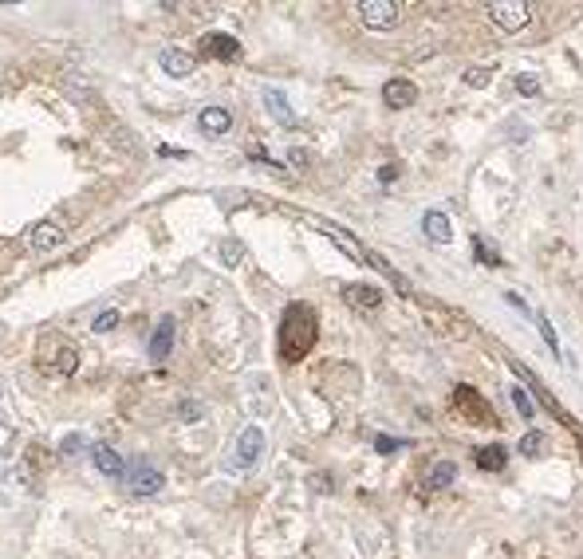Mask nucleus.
<instances>
[{"mask_svg": "<svg viewBox=\"0 0 583 559\" xmlns=\"http://www.w3.org/2000/svg\"><path fill=\"white\" fill-rule=\"evenodd\" d=\"M52 347H56V351H52L56 363L47 366V371H52V374H72V371H75V363H79L75 347H72V343H59V339H52Z\"/></svg>", "mask_w": 583, "mask_h": 559, "instance_id": "nucleus-18", "label": "nucleus"}, {"mask_svg": "<svg viewBox=\"0 0 583 559\" xmlns=\"http://www.w3.org/2000/svg\"><path fill=\"white\" fill-rule=\"evenodd\" d=\"M24 245L32 248V253H56L59 245H64V228H59L56 221H39V225H32L28 228V236H24Z\"/></svg>", "mask_w": 583, "mask_h": 559, "instance_id": "nucleus-7", "label": "nucleus"}, {"mask_svg": "<svg viewBox=\"0 0 583 559\" xmlns=\"http://www.w3.org/2000/svg\"><path fill=\"white\" fill-rule=\"evenodd\" d=\"M315 347V312L308 304H292L280 323V355L296 363Z\"/></svg>", "mask_w": 583, "mask_h": 559, "instance_id": "nucleus-1", "label": "nucleus"}, {"mask_svg": "<svg viewBox=\"0 0 583 559\" xmlns=\"http://www.w3.org/2000/svg\"><path fill=\"white\" fill-rule=\"evenodd\" d=\"M453 406H458V410L466 414L473 426L497 422V417H493V410H489V402H485V398H481L477 391H473V386H458V391H453Z\"/></svg>", "mask_w": 583, "mask_h": 559, "instance_id": "nucleus-6", "label": "nucleus"}, {"mask_svg": "<svg viewBox=\"0 0 583 559\" xmlns=\"http://www.w3.org/2000/svg\"><path fill=\"white\" fill-rule=\"evenodd\" d=\"M244 261V245L241 241H221V264L225 268H236Z\"/></svg>", "mask_w": 583, "mask_h": 559, "instance_id": "nucleus-21", "label": "nucleus"}, {"mask_svg": "<svg viewBox=\"0 0 583 559\" xmlns=\"http://www.w3.org/2000/svg\"><path fill=\"white\" fill-rule=\"evenodd\" d=\"M91 461H95V469H99L103 477H126L123 453H118V449H111V445H95V449H91Z\"/></svg>", "mask_w": 583, "mask_h": 559, "instance_id": "nucleus-13", "label": "nucleus"}, {"mask_svg": "<svg viewBox=\"0 0 583 559\" xmlns=\"http://www.w3.org/2000/svg\"><path fill=\"white\" fill-rule=\"evenodd\" d=\"M177 417H182V422H201V417H205V406H201V402H190V398H185V402L177 406Z\"/></svg>", "mask_w": 583, "mask_h": 559, "instance_id": "nucleus-24", "label": "nucleus"}, {"mask_svg": "<svg viewBox=\"0 0 583 559\" xmlns=\"http://www.w3.org/2000/svg\"><path fill=\"white\" fill-rule=\"evenodd\" d=\"M174 315H166L162 323L154 327V335H150V358H158V363H162V358H170V351H174Z\"/></svg>", "mask_w": 583, "mask_h": 559, "instance_id": "nucleus-15", "label": "nucleus"}, {"mask_svg": "<svg viewBox=\"0 0 583 559\" xmlns=\"http://www.w3.org/2000/svg\"><path fill=\"white\" fill-rule=\"evenodd\" d=\"M158 64H162V72H166V75H174V79H185V75H193L197 59H193L190 52H182V47H166V52L158 56Z\"/></svg>", "mask_w": 583, "mask_h": 559, "instance_id": "nucleus-12", "label": "nucleus"}, {"mask_svg": "<svg viewBox=\"0 0 583 559\" xmlns=\"http://www.w3.org/2000/svg\"><path fill=\"white\" fill-rule=\"evenodd\" d=\"M308 162H312L308 150H288V166L292 169H300V174H304V169H308Z\"/></svg>", "mask_w": 583, "mask_h": 559, "instance_id": "nucleus-30", "label": "nucleus"}, {"mask_svg": "<svg viewBox=\"0 0 583 559\" xmlns=\"http://www.w3.org/2000/svg\"><path fill=\"white\" fill-rule=\"evenodd\" d=\"M489 79H493L489 67H469V72H466V87H477V91H481V87H489Z\"/></svg>", "mask_w": 583, "mask_h": 559, "instance_id": "nucleus-27", "label": "nucleus"}, {"mask_svg": "<svg viewBox=\"0 0 583 559\" xmlns=\"http://www.w3.org/2000/svg\"><path fill=\"white\" fill-rule=\"evenodd\" d=\"M343 296H347L351 307H367V312L382 304V292L374 284H347V288H343Z\"/></svg>", "mask_w": 583, "mask_h": 559, "instance_id": "nucleus-16", "label": "nucleus"}, {"mask_svg": "<svg viewBox=\"0 0 583 559\" xmlns=\"http://www.w3.org/2000/svg\"><path fill=\"white\" fill-rule=\"evenodd\" d=\"M4 75H8V72H4V67H0V91H4Z\"/></svg>", "mask_w": 583, "mask_h": 559, "instance_id": "nucleus-33", "label": "nucleus"}, {"mask_svg": "<svg viewBox=\"0 0 583 559\" xmlns=\"http://www.w3.org/2000/svg\"><path fill=\"white\" fill-rule=\"evenodd\" d=\"M201 52L213 59H241V44H236V36H229V32H210V36H201Z\"/></svg>", "mask_w": 583, "mask_h": 559, "instance_id": "nucleus-9", "label": "nucleus"}, {"mask_svg": "<svg viewBox=\"0 0 583 559\" xmlns=\"http://www.w3.org/2000/svg\"><path fill=\"white\" fill-rule=\"evenodd\" d=\"M517 91H520V95H536V91H540L536 75H528V72H525V75H517Z\"/></svg>", "mask_w": 583, "mask_h": 559, "instance_id": "nucleus-29", "label": "nucleus"}, {"mask_svg": "<svg viewBox=\"0 0 583 559\" xmlns=\"http://www.w3.org/2000/svg\"><path fill=\"white\" fill-rule=\"evenodd\" d=\"M453 481H458V465H453V461H438L430 469V477H426L430 488H450Z\"/></svg>", "mask_w": 583, "mask_h": 559, "instance_id": "nucleus-19", "label": "nucleus"}, {"mask_svg": "<svg viewBox=\"0 0 583 559\" xmlns=\"http://www.w3.org/2000/svg\"><path fill=\"white\" fill-rule=\"evenodd\" d=\"M359 20L371 28V32H390V28L402 20V4H394V0H363Z\"/></svg>", "mask_w": 583, "mask_h": 559, "instance_id": "nucleus-4", "label": "nucleus"}, {"mask_svg": "<svg viewBox=\"0 0 583 559\" xmlns=\"http://www.w3.org/2000/svg\"><path fill=\"white\" fill-rule=\"evenodd\" d=\"M91 327H95V331H99V335H107V331H115V327H118V312H115V307H111V312H99V315H95V323H91Z\"/></svg>", "mask_w": 583, "mask_h": 559, "instance_id": "nucleus-26", "label": "nucleus"}, {"mask_svg": "<svg viewBox=\"0 0 583 559\" xmlns=\"http://www.w3.org/2000/svg\"><path fill=\"white\" fill-rule=\"evenodd\" d=\"M536 327H540V335H544V343L552 347V355L560 351V339H556V327H552V319L548 315H536Z\"/></svg>", "mask_w": 583, "mask_h": 559, "instance_id": "nucleus-25", "label": "nucleus"}, {"mask_svg": "<svg viewBox=\"0 0 583 559\" xmlns=\"http://www.w3.org/2000/svg\"><path fill=\"white\" fill-rule=\"evenodd\" d=\"M59 453H64V457H79V453H87V437H83V434H67L64 442H59Z\"/></svg>", "mask_w": 583, "mask_h": 559, "instance_id": "nucleus-23", "label": "nucleus"}, {"mask_svg": "<svg viewBox=\"0 0 583 559\" xmlns=\"http://www.w3.org/2000/svg\"><path fill=\"white\" fill-rule=\"evenodd\" d=\"M485 13H489L493 24L505 28V32H520V28L532 24V4L528 0H493Z\"/></svg>", "mask_w": 583, "mask_h": 559, "instance_id": "nucleus-3", "label": "nucleus"}, {"mask_svg": "<svg viewBox=\"0 0 583 559\" xmlns=\"http://www.w3.org/2000/svg\"><path fill=\"white\" fill-rule=\"evenodd\" d=\"M422 233H426L433 245H450L453 225H450V217L442 213V209H426V217H422Z\"/></svg>", "mask_w": 583, "mask_h": 559, "instance_id": "nucleus-14", "label": "nucleus"}, {"mask_svg": "<svg viewBox=\"0 0 583 559\" xmlns=\"http://www.w3.org/2000/svg\"><path fill=\"white\" fill-rule=\"evenodd\" d=\"M162 485H166L162 469H154L150 461H142V457L126 469V488H131L134 496H158L162 493Z\"/></svg>", "mask_w": 583, "mask_h": 559, "instance_id": "nucleus-5", "label": "nucleus"}, {"mask_svg": "<svg viewBox=\"0 0 583 559\" xmlns=\"http://www.w3.org/2000/svg\"><path fill=\"white\" fill-rule=\"evenodd\" d=\"M512 406L520 410V417H525V422H532V414H536V406H532V398H528L525 386H512Z\"/></svg>", "mask_w": 583, "mask_h": 559, "instance_id": "nucleus-22", "label": "nucleus"}, {"mask_svg": "<svg viewBox=\"0 0 583 559\" xmlns=\"http://www.w3.org/2000/svg\"><path fill=\"white\" fill-rule=\"evenodd\" d=\"M544 442H548V437L540 434V429H528V434L520 437V453H525V457H540V449H544Z\"/></svg>", "mask_w": 583, "mask_h": 559, "instance_id": "nucleus-20", "label": "nucleus"}, {"mask_svg": "<svg viewBox=\"0 0 583 559\" xmlns=\"http://www.w3.org/2000/svg\"><path fill=\"white\" fill-rule=\"evenodd\" d=\"M505 461H509V453H505V445H501V442L477 449V469H485V473H501Z\"/></svg>", "mask_w": 583, "mask_h": 559, "instance_id": "nucleus-17", "label": "nucleus"}, {"mask_svg": "<svg viewBox=\"0 0 583 559\" xmlns=\"http://www.w3.org/2000/svg\"><path fill=\"white\" fill-rule=\"evenodd\" d=\"M264 107H269V118L276 126H296V111H292L288 95H284L280 87H269V91H264Z\"/></svg>", "mask_w": 583, "mask_h": 559, "instance_id": "nucleus-10", "label": "nucleus"}, {"mask_svg": "<svg viewBox=\"0 0 583 559\" xmlns=\"http://www.w3.org/2000/svg\"><path fill=\"white\" fill-rule=\"evenodd\" d=\"M379 182H382V185L399 182V166H382V169H379Z\"/></svg>", "mask_w": 583, "mask_h": 559, "instance_id": "nucleus-31", "label": "nucleus"}, {"mask_svg": "<svg viewBox=\"0 0 583 559\" xmlns=\"http://www.w3.org/2000/svg\"><path fill=\"white\" fill-rule=\"evenodd\" d=\"M382 103L390 111H407V107L418 103V87L410 79H390V83H382Z\"/></svg>", "mask_w": 583, "mask_h": 559, "instance_id": "nucleus-8", "label": "nucleus"}, {"mask_svg": "<svg viewBox=\"0 0 583 559\" xmlns=\"http://www.w3.org/2000/svg\"><path fill=\"white\" fill-rule=\"evenodd\" d=\"M410 442H402V437H374V449L379 453H390V449H407Z\"/></svg>", "mask_w": 583, "mask_h": 559, "instance_id": "nucleus-28", "label": "nucleus"}, {"mask_svg": "<svg viewBox=\"0 0 583 559\" xmlns=\"http://www.w3.org/2000/svg\"><path fill=\"white\" fill-rule=\"evenodd\" d=\"M505 299H509V304H512V307H520V312H528V304H525V299H520L517 292H505Z\"/></svg>", "mask_w": 583, "mask_h": 559, "instance_id": "nucleus-32", "label": "nucleus"}, {"mask_svg": "<svg viewBox=\"0 0 583 559\" xmlns=\"http://www.w3.org/2000/svg\"><path fill=\"white\" fill-rule=\"evenodd\" d=\"M197 126H201V134L221 138V134L233 131V115L225 111V107H205V111L197 115Z\"/></svg>", "mask_w": 583, "mask_h": 559, "instance_id": "nucleus-11", "label": "nucleus"}, {"mask_svg": "<svg viewBox=\"0 0 583 559\" xmlns=\"http://www.w3.org/2000/svg\"><path fill=\"white\" fill-rule=\"evenodd\" d=\"M264 449H269V437H264V429L261 426H244L241 434H236L233 457L225 461V469H229V473H253V469L261 465Z\"/></svg>", "mask_w": 583, "mask_h": 559, "instance_id": "nucleus-2", "label": "nucleus"}]
</instances>
